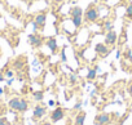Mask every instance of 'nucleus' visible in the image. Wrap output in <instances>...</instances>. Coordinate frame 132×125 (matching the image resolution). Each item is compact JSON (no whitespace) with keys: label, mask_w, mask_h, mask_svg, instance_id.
<instances>
[{"label":"nucleus","mask_w":132,"mask_h":125,"mask_svg":"<svg viewBox=\"0 0 132 125\" xmlns=\"http://www.w3.org/2000/svg\"><path fill=\"white\" fill-rule=\"evenodd\" d=\"M98 16H100L98 9L96 8V5H95V4H92V5H88L87 11L84 12V17H83V20H84V22L95 23V22L98 20Z\"/></svg>","instance_id":"nucleus-1"},{"label":"nucleus","mask_w":132,"mask_h":125,"mask_svg":"<svg viewBox=\"0 0 132 125\" xmlns=\"http://www.w3.org/2000/svg\"><path fill=\"white\" fill-rule=\"evenodd\" d=\"M27 41H29V44H30L32 48H40V46L43 45V43H44V39H43V36H42L40 34L32 32V34H30V35L27 36Z\"/></svg>","instance_id":"nucleus-2"},{"label":"nucleus","mask_w":132,"mask_h":125,"mask_svg":"<svg viewBox=\"0 0 132 125\" xmlns=\"http://www.w3.org/2000/svg\"><path fill=\"white\" fill-rule=\"evenodd\" d=\"M117 40H118V34L114 31V30H111V31H108L106 34H105V39H104V43L110 48V46H114L115 44H117Z\"/></svg>","instance_id":"nucleus-3"},{"label":"nucleus","mask_w":132,"mask_h":125,"mask_svg":"<svg viewBox=\"0 0 132 125\" xmlns=\"http://www.w3.org/2000/svg\"><path fill=\"white\" fill-rule=\"evenodd\" d=\"M95 50H96L97 55H100L101 58L108 57L109 53H110V49H109V46H108L105 43H97V44L95 45Z\"/></svg>","instance_id":"nucleus-4"},{"label":"nucleus","mask_w":132,"mask_h":125,"mask_svg":"<svg viewBox=\"0 0 132 125\" xmlns=\"http://www.w3.org/2000/svg\"><path fill=\"white\" fill-rule=\"evenodd\" d=\"M65 117V110L60 106H57L52 112H51V121L52 122H57L60 120H62Z\"/></svg>","instance_id":"nucleus-5"},{"label":"nucleus","mask_w":132,"mask_h":125,"mask_svg":"<svg viewBox=\"0 0 132 125\" xmlns=\"http://www.w3.org/2000/svg\"><path fill=\"white\" fill-rule=\"evenodd\" d=\"M47 113V107H44L43 104H36L34 107V111H32V117L35 120H39L42 119L44 115Z\"/></svg>","instance_id":"nucleus-6"},{"label":"nucleus","mask_w":132,"mask_h":125,"mask_svg":"<svg viewBox=\"0 0 132 125\" xmlns=\"http://www.w3.org/2000/svg\"><path fill=\"white\" fill-rule=\"evenodd\" d=\"M95 121H96V122H98L100 125H108V124H110V122H111L110 113H108V112H101V113H98V115L96 116Z\"/></svg>","instance_id":"nucleus-7"},{"label":"nucleus","mask_w":132,"mask_h":125,"mask_svg":"<svg viewBox=\"0 0 132 125\" xmlns=\"http://www.w3.org/2000/svg\"><path fill=\"white\" fill-rule=\"evenodd\" d=\"M34 21L36 22V25H38L39 30H43V28H44V26H45V22H47V13H45V12H42V13L36 14Z\"/></svg>","instance_id":"nucleus-8"},{"label":"nucleus","mask_w":132,"mask_h":125,"mask_svg":"<svg viewBox=\"0 0 132 125\" xmlns=\"http://www.w3.org/2000/svg\"><path fill=\"white\" fill-rule=\"evenodd\" d=\"M45 46L52 52V53H56L57 52V49H58V43H57V40H56V37H53V36H51V37H48L47 40H45Z\"/></svg>","instance_id":"nucleus-9"},{"label":"nucleus","mask_w":132,"mask_h":125,"mask_svg":"<svg viewBox=\"0 0 132 125\" xmlns=\"http://www.w3.org/2000/svg\"><path fill=\"white\" fill-rule=\"evenodd\" d=\"M29 110V102H27V99H25V98H21V101H20V104H18V108H17V112H21V113H23V112H26Z\"/></svg>","instance_id":"nucleus-10"},{"label":"nucleus","mask_w":132,"mask_h":125,"mask_svg":"<svg viewBox=\"0 0 132 125\" xmlns=\"http://www.w3.org/2000/svg\"><path fill=\"white\" fill-rule=\"evenodd\" d=\"M20 101H21V98H18V97H13V98H11V99H9V102H8L9 108H11V110H13V111H17L18 104H20Z\"/></svg>","instance_id":"nucleus-11"},{"label":"nucleus","mask_w":132,"mask_h":125,"mask_svg":"<svg viewBox=\"0 0 132 125\" xmlns=\"http://www.w3.org/2000/svg\"><path fill=\"white\" fill-rule=\"evenodd\" d=\"M84 121H86V112L79 111L78 115H77V117H75L74 125H84Z\"/></svg>","instance_id":"nucleus-12"},{"label":"nucleus","mask_w":132,"mask_h":125,"mask_svg":"<svg viewBox=\"0 0 132 125\" xmlns=\"http://www.w3.org/2000/svg\"><path fill=\"white\" fill-rule=\"evenodd\" d=\"M69 13H70V17H78V16H83L84 14V12H83V9L80 7H73V8H70Z\"/></svg>","instance_id":"nucleus-13"},{"label":"nucleus","mask_w":132,"mask_h":125,"mask_svg":"<svg viewBox=\"0 0 132 125\" xmlns=\"http://www.w3.org/2000/svg\"><path fill=\"white\" fill-rule=\"evenodd\" d=\"M83 16H78V17H71V23L74 25L75 28H80L83 26Z\"/></svg>","instance_id":"nucleus-14"},{"label":"nucleus","mask_w":132,"mask_h":125,"mask_svg":"<svg viewBox=\"0 0 132 125\" xmlns=\"http://www.w3.org/2000/svg\"><path fill=\"white\" fill-rule=\"evenodd\" d=\"M13 66H14V69L16 70H18V71H21L22 69H23V66H25V58H18V59H16L14 61V63H13Z\"/></svg>","instance_id":"nucleus-15"},{"label":"nucleus","mask_w":132,"mask_h":125,"mask_svg":"<svg viewBox=\"0 0 132 125\" xmlns=\"http://www.w3.org/2000/svg\"><path fill=\"white\" fill-rule=\"evenodd\" d=\"M32 97L36 102H42L44 99V92L43 90H36V92L32 93Z\"/></svg>","instance_id":"nucleus-16"},{"label":"nucleus","mask_w":132,"mask_h":125,"mask_svg":"<svg viewBox=\"0 0 132 125\" xmlns=\"http://www.w3.org/2000/svg\"><path fill=\"white\" fill-rule=\"evenodd\" d=\"M96 76H97V71L95 70V69H89L88 70V74H87V80H95L96 79Z\"/></svg>","instance_id":"nucleus-17"},{"label":"nucleus","mask_w":132,"mask_h":125,"mask_svg":"<svg viewBox=\"0 0 132 125\" xmlns=\"http://www.w3.org/2000/svg\"><path fill=\"white\" fill-rule=\"evenodd\" d=\"M104 30H105L106 32H108V31H111V30H113V22L109 21V20L105 21V22H104Z\"/></svg>","instance_id":"nucleus-18"},{"label":"nucleus","mask_w":132,"mask_h":125,"mask_svg":"<svg viewBox=\"0 0 132 125\" xmlns=\"http://www.w3.org/2000/svg\"><path fill=\"white\" fill-rule=\"evenodd\" d=\"M126 17L128 20H132V4H129L127 8H126Z\"/></svg>","instance_id":"nucleus-19"},{"label":"nucleus","mask_w":132,"mask_h":125,"mask_svg":"<svg viewBox=\"0 0 132 125\" xmlns=\"http://www.w3.org/2000/svg\"><path fill=\"white\" fill-rule=\"evenodd\" d=\"M60 57H61V62L62 63H66L68 62V57H66V52H65V48L61 50V53H60Z\"/></svg>","instance_id":"nucleus-20"},{"label":"nucleus","mask_w":132,"mask_h":125,"mask_svg":"<svg viewBox=\"0 0 132 125\" xmlns=\"http://www.w3.org/2000/svg\"><path fill=\"white\" fill-rule=\"evenodd\" d=\"M69 80H70V84H71V85H74V84L77 83V75H75V74H70Z\"/></svg>","instance_id":"nucleus-21"},{"label":"nucleus","mask_w":132,"mask_h":125,"mask_svg":"<svg viewBox=\"0 0 132 125\" xmlns=\"http://www.w3.org/2000/svg\"><path fill=\"white\" fill-rule=\"evenodd\" d=\"M4 75H5V78H8V79H11V78H13V75H14V72H13L12 70H7V71L4 72Z\"/></svg>","instance_id":"nucleus-22"},{"label":"nucleus","mask_w":132,"mask_h":125,"mask_svg":"<svg viewBox=\"0 0 132 125\" xmlns=\"http://www.w3.org/2000/svg\"><path fill=\"white\" fill-rule=\"evenodd\" d=\"M127 117H128V113H126V115L123 116V119H120V120H119L117 124H114V125H123V124H124V121L127 120Z\"/></svg>","instance_id":"nucleus-23"},{"label":"nucleus","mask_w":132,"mask_h":125,"mask_svg":"<svg viewBox=\"0 0 132 125\" xmlns=\"http://www.w3.org/2000/svg\"><path fill=\"white\" fill-rule=\"evenodd\" d=\"M127 92H128L129 97L132 98V81H129V84H128V86H127Z\"/></svg>","instance_id":"nucleus-24"},{"label":"nucleus","mask_w":132,"mask_h":125,"mask_svg":"<svg viewBox=\"0 0 132 125\" xmlns=\"http://www.w3.org/2000/svg\"><path fill=\"white\" fill-rule=\"evenodd\" d=\"M0 125H9V122L5 117H0Z\"/></svg>","instance_id":"nucleus-25"},{"label":"nucleus","mask_w":132,"mask_h":125,"mask_svg":"<svg viewBox=\"0 0 132 125\" xmlns=\"http://www.w3.org/2000/svg\"><path fill=\"white\" fill-rule=\"evenodd\" d=\"M82 108V102L79 101V102H77L75 103V106H74V110H80Z\"/></svg>","instance_id":"nucleus-26"},{"label":"nucleus","mask_w":132,"mask_h":125,"mask_svg":"<svg viewBox=\"0 0 132 125\" xmlns=\"http://www.w3.org/2000/svg\"><path fill=\"white\" fill-rule=\"evenodd\" d=\"M17 79L20 80V81H22L23 80V76H22V72L20 71V72H17Z\"/></svg>","instance_id":"nucleus-27"},{"label":"nucleus","mask_w":132,"mask_h":125,"mask_svg":"<svg viewBox=\"0 0 132 125\" xmlns=\"http://www.w3.org/2000/svg\"><path fill=\"white\" fill-rule=\"evenodd\" d=\"M4 80H5V75H4V72L0 71V81H4Z\"/></svg>","instance_id":"nucleus-28"},{"label":"nucleus","mask_w":132,"mask_h":125,"mask_svg":"<svg viewBox=\"0 0 132 125\" xmlns=\"http://www.w3.org/2000/svg\"><path fill=\"white\" fill-rule=\"evenodd\" d=\"M115 57H117V59H119V58H120V50H118V52H117Z\"/></svg>","instance_id":"nucleus-29"},{"label":"nucleus","mask_w":132,"mask_h":125,"mask_svg":"<svg viewBox=\"0 0 132 125\" xmlns=\"http://www.w3.org/2000/svg\"><path fill=\"white\" fill-rule=\"evenodd\" d=\"M13 80H14V79H13V78H11V79H9V80L7 81V83H8V85H12V83H13Z\"/></svg>","instance_id":"nucleus-30"},{"label":"nucleus","mask_w":132,"mask_h":125,"mask_svg":"<svg viewBox=\"0 0 132 125\" xmlns=\"http://www.w3.org/2000/svg\"><path fill=\"white\" fill-rule=\"evenodd\" d=\"M48 106H54V101H49L48 102Z\"/></svg>","instance_id":"nucleus-31"},{"label":"nucleus","mask_w":132,"mask_h":125,"mask_svg":"<svg viewBox=\"0 0 132 125\" xmlns=\"http://www.w3.org/2000/svg\"><path fill=\"white\" fill-rule=\"evenodd\" d=\"M42 125H52V122H49V121H44Z\"/></svg>","instance_id":"nucleus-32"},{"label":"nucleus","mask_w":132,"mask_h":125,"mask_svg":"<svg viewBox=\"0 0 132 125\" xmlns=\"http://www.w3.org/2000/svg\"><path fill=\"white\" fill-rule=\"evenodd\" d=\"M27 2H29V4H31L32 2H35V0H27Z\"/></svg>","instance_id":"nucleus-33"},{"label":"nucleus","mask_w":132,"mask_h":125,"mask_svg":"<svg viewBox=\"0 0 132 125\" xmlns=\"http://www.w3.org/2000/svg\"><path fill=\"white\" fill-rule=\"evenodd\" d=\"M93 125H100V124H98V122H96V121H95V124H93Z\"/></svg>","instance_id":"nucleus-34"}]
</instances>
